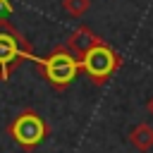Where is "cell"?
I'll list each match as a JSON object with an SVG mask.
<instances>
[{
    "instance_id": "6da1fadb",
    "label": "cell",
    "mask_w": 153,
    "mask_h": 153,
    "mask_svg": "<svg viewBox=\"0 0 153 153\" xmlns=\"http://www.w3.org/2000/svg\"><path fill=\"white\" fill-rule=\"evenodd\" d=\"M31 62L38 67V72L43 74V79H45L55 91H65V88L76 79V74L81 72V60H79L76 55H72L67 45H57L48 57L33 55Z\"/></svg>"
},
{
    "instance_id": "7a4b0ae2",
    "label": "cell",
    "mask_w": 153,
    "mask_h": 153,
    "mask_svg": "<svg viewBox=\"0 0 153 153\" xmlns=\"http://www.w3.org/2000/svg\"><path fill=\"white\" fill-rule=\"evenodd\" d=\"M31 57H33L31 43L10 22L0 19V81H10L12 69Z\"/></svg>"
},
{
    "instance_id": "3957f363",
    "label": "cell",
    "mask_w": 153,
    "mask_h": 153,
    "mask_svg": "<svg viewBox=\"0 0 153 153\" xmlns=\"http://www.w3.org/2000/svg\"><path fill=\"white\" fill-rule=\"evenodd\" d=\"M7 134L10 139L24 148V151H33L38 148L48 136H50V127L48 122L31 108H24L22 112H17V117L7 124Z\"/></svg>"
},
{
    "instance_id": "277c9868",
    "label": "cell",
    "mask_w": 153,
    "mask_h": 153,
    "mask_svg": "<svg viewBox=\"0 0 153 153\" xmlns=\"http://www.w3.org/2000/svg\"><path fill=\"white\" fill-rule=\"evenodd\" d=\"M81 69L91 76V81L96 86L108 84V79L122 67V55L105 41H100L98 45H93L88 53H84L81 57Z\"/></svg>"
},
{
    "instance_id": "5b68a950",
    "label": "cell",
    "mask_w": 153,
    "mask_h": 153,
    "mask_svg": "<svg viewBox=\"0 0 153 153\" xmlns=\"http://www.w3.org/2000/svg\"><path fill=\"white\" fill-rule=\"evenodd\" d=\"M100 41H103V38H100V36H96L86 24H79V26L69 33V38H67V43H65V45L69 48V53H72V55L81 57L84 53H88V50H91L93 45H98Z\"/></svg>"
},
{
    "instance_id": "8992f818",
    "label": "cell",
    "mask_w": 153,
    "mask_h": 153,
    "mask_svg": "<svg viewBox=\"0 0 153 153\" xmlns=\"http://www.w3.org/2000/svg\"><path fill=\"white\" fill-rule=\"evenodd\" d=\"M129 143L141 151V153H148L153 148V127L148 122H139L129 129Z\"/></svg>"
},
{
    "instance_id": "52a82bcc",
    "label": "cell",
    "mask_w": 153,
    "mask_h": 153,
    "mask_svg": "<svg viewBox=\"0 0 153 153\" xmlns=\"http://www.w3.org/2000/svg\"><path fill=\"white\" fill-rule=\"evenodd\" d=\"M88 7H91V0H62V10L74 19L84 17L88 12Z\"/></svg>"
},
{
    "instance_id": "ba28073f",
    "label": "cell",
    "mask_w": 153,
    "mask_h": 153,
    "mask_svg": "<svg viewBox=\"0 0 153 153\" xmlns=\"http://www.w3.org/2000/svg\"><path fill=\"white\" fill-rule=\"evenodd\" d=\"M0 7H2L5 12H10V10H12V7H10V0H0Z\"/></svg>"
},
{
    "instance_id": "9c48e42d",
    "label": "cell",
    "mask_w": 153,
    "mask_h": 153,
    "mask_svg": "<svg viewBox=\"0 0 153 153\" xmlns=\"http://www.w3.org/2000/svg\"><path fill=\"white\" fill-rule=\"evenodd\" d=\"M146 108H148V112L153 115V98H148V103H146Z\"/></svg>"
}]
</instances>
